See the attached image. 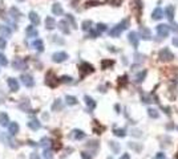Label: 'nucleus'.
I'll return each instance as SVG.
<instances>
[{
    "mask_svg": "<svg viewBox=\"0 0 178 159\" xmlns=\"http://www.w3.org/2000/svg\"><path fill=\"white\" fill-rule=\"evenodd\" d=\"M128 25H129V20L124 19L120 24H117L116 27L112 28V29L109 31V35H110L112 37H118V36L122 33V31H125L126 28H128Z\"/></svg>",
    "mask_w": 178,
    "mask_h": 159,
    "instance_id": "nucleus-1",
    "label": "nucleus"
},
{
    "mask_svg": "<svg viewBox=\"0 0 178 159\" xmlns=\"http://www.w3.org/2000/svg\"><path fill=\"white\" fill-rule=\"evenodd\" d=\"M174 58V53L169 48H163L160 52V60L161 61H171Z\"/></svg>",
    "mask_w": 178,
    "mask_h": 159,
    "instance_id": "nucleus-2",
    "label": "nucleus"
},
{
    "mask_svg": "<svg viewBox=\"0 0 178 159\" xmlns=\"http://www.w3.org/2000/svg\"><path fill=\"white\" fill-rule=\"evenodd\" d=\"M169 33H170V27L166 24H160L157 25V35L160 36V37L165 39L169 36Z\"/></svg>",
    "mask_w": 178,
    "mask_h": 159,
    "instance_id": "nucleus-3",
    "label": "nucleus"
},
{
    "mask_svg": "<svg viewBox=\"0 0 178 159\" xmlns=\"http://www.w3.org/2000/svg\"><path fill=\"white\" fill-rule=\"evenodd\" d=\"M45 84H47L49 88L57 86V84H59V80L54 77L53 72H48L47 73V76H45Z\"/></svg>",
    "mask_w": 178,
    "mask_h": 159,
    "instance_id": "nucleus-4",
    "label": "nucleus"
},
{
    "mask_svg": "<svg viewBox=\"0 0 178 159\" xmlns=\"http://www.w3.org/2000/svg\"><path fill=\"white\" fill-rule=\"evenodd\" d=\"M80 72H81V76H87L89 73H93L94 69L92 65H89L88 62H82L81 65H80Z\"/></svg>",
    "mask_w": 178,
    "mask_h": 159,
    "instance_id": "nucleus-5",
    "label": "nucleus"
},
{
    "mask_svg": "<svg viewBox=\"0 0 178 159\" xmlns=\"http://www.w3.org/2000/svg\"><path fill=\"white\" fill-rule=\"evenodd\" d=\"M20 80H21V82L25 85L27 88H32L33 85H35V81H33V77L31 74H21V77H20Z\"/></svg>",
    "mask_w": 178,
    "mask_h": 159,
    "instance_id": "nucleus-6",
    "label": "nucleus"
},
{
    "mask_svg": "<svg viewBox=\"0 0 178 159\" xmlns=\"http://www.w3.org/2000/svg\"><path fill=\"white\" fill-rule=\"evenodd\" d=\"M12 66L15 68V69H18V70H24V69H27V62L24 61V60H21V58H16V60H13V62H12Z\"/></svg>",
    "mask_w": 178,
    "mask_h": 159,
    "instance_id": "nucleus-7",
    "label": "nucleus"
},
{
    "mask_svg": "<svg viewBox=\"0 0 178 159\" xmlns=\"http://www.w3.org/2000/svg\"><path fill=\"white\" fill-rule=\"evenodd\" d=\"M67 58H68V55L65 52H56L52 56V60L54 62H64Z\"/></svg>",
    "mask_w": 178,
    "mask_h": 159,
    "instance_id": "nucleus-8",
    "label": "nucleus"
},
{
    "mask_svg": "<svg viewBox=\"0 0 178 159\" xmlns=\"http://www.w3.org/2000/svg\"><path fill=\"white\" fill-rule=\"evenodd\" d=\"M129 41L132 42V45H133L134 48H138V44H140V37H138V35H137L136 32H130L129 33Z\"/></svg>",
    "mask_w": 178,
    "mask_h": 159,
    "instance_id": "nucleus-9",
    "label": "nucleus"
},
{
    "mask_svg": "<svg viewBox=\"0 0 178 159\" xmlns=\"http://www.w3.org/2000/svg\"><path fill=\"white\" fill-rule=\"evenodd\" d=\"M19 130H20V126L18 122H11V123L8 125V131H10L11 135H16L19 133Z\"/></svg>",
    "mask_w": 178,
    "mask_h": 159,
    "instance_id": "nucleus-10",
    "label": "nucleus"
},
{
    "mask_svg": "<svg viewBox=\"0 0 178 159\" xmlns=\"http://www.w3.org/2000/svg\"><path fill=\"white\" fill-rule=\"evenodd\" d=\"M0 35L3 36V37H10L11 35H12V31H11V28L8 27V25H0Z\"/></svg>",
    "mask_w": 178,
    "mask_h": 159,
    "instance_id": "nucleus-11",
    "label": "nucleus"
},
{
    "mask_svg": "<svg viewBox=\"0 0 178 159\" xmlns=\"http://www.w3.org/2000/svg\"><path fill=\"white\" fill-rule=\"evenodd\" d=\"M8 86L12 92H18L19 90V82L16 78H8Z\"/></svg>",
    "mask_w": 178,
    "mask_h": 159,
    "instance_id": "nucleus-12",
    "label": "nucleus"
},
{
    "mask_svg": "<svg viewBox=\"0 0 178 159\" xmlns=\"http://www.w3.org/2000/svg\"><path fill=\"white\" fill-rule=\"evenodd\" d=\"M32 47L35 48L37 52H43L44 50V42H43V40H33L32 41Z\"/></svg>",
    "mask_w": 178,
    "mask_h": 159,
    "instance_id": "nucleus-13",
    "label": "nucleus"
},
{
    "mask_svg": "<svg viewBox=\"0 0 178 159\" xmlns=\"http://www.w3.org/2000/svg\"><path fill=\"white\" fill-rule=\"evenodd\" d=\"M162 16H163V11H162V8H160V7H157L156 9L153 11V13H152L153 20H161L162 19Z\"/></svg>",
    "mask_w": 178,
    "mask_h": 159,
    "instance_id": "nucleus-14",
    "label": "nucleus"
},
{
    "mask_svg": "<svg viewBox=\"0 0 178 159\" xmlns=\"http://www.w3.org/2000/svg\"><path fill=\"white\" fill-rule=\"evenodd\" d=\"M10 15H11V18H12L13 20H19V19L23 16L21 13H20V11H19L16 7H12V8H11V9H10Z\"/></svg>",
    "mask_w": 178,
    "mask_h": 159,
    "instance_id": "nucleus-15",
    "label": "nucleus"
},
{
    "mask_svg": "<svg viewBox=\"0 0 178 159\" xmlns=\"http://www.w3.org/2000/svg\"><path fill=\"white\" fill-rule=\"evenodd\" d=\"M59 28H60V31H61L63 33H65V35H69V28H68V23L65 21V20H61V21L59 23Z\"/></svg>",
    "mask_w": 178,
    "mask_h": 159,
    "instance_id": "nucleus-16",
    "label": "nucleus"
},
{
    "mask_svg": "<svg viewBox=\"0 0 178 159\" xmlns=\"http://www.w3.org/2000/svg\"><path fill=\"white\" fill-rule=\"evenodd\" d=\"M45 28H47V29H53V28H56V21H54L53 18L48 16V18L45 19Z\"/></svg>",
    "mask_w": 178,
    "mask_h": 159,
    "instance_id": "nucleus-17",
    "label": "nucleus"
},
{
    "mask_svg": "<svg viewBox=\"0 0 178 159\" xmlns=\"http://www.w3.org/2000/svg\"><path fill=\"white\" fill-rule=\"evenodd\" d=\"M174 7L173 5H169V7H166V9H165V13H166V18H168L170 21H173V19H174Z\"/></svg>",
    "mask_w": 178,
    "mask_h": 159,
    "instance_id": "nucleus-18",
    "label": "nucleus"
},
{
    "mask_svg": "<svg viewBox=\"0 0 178 159\" xmlns=\"http://www.w3.org/2000/svg\"><path fill=\"white\" fill-rule=\"evenodd\" d=\"M28 127H29V129H32V130H39L40 127H41V123H40L39 121H37V119H31L29 122H28Z\"/></svg>",
    "mask_w": 178,
    "mask_h": 159,
    "instance_id": "nucleus-19",
    "label": "nucleus"
},
{
    "mask_svg": "<svg viewBox=\"0 0 178 159\" xmlns=\"http://www.w3.org/2000/svg\"><path fill=\"white\" fill-rule=\"evenodd\" d=\"M0 125L1 126H8L10 125V118H8V114L7 113H0Z\"/></svg>",
    "mask_w": 178,
    "mask_h": 159,
    "instance_id": "nucleus-20",
    "label": "nucleus"
},
{
    "mask_svg": "<svg viewBox=\"0 0 178 159\" xmlns=\"http://www.w3.org/2000/svg\"><path fill=\"white\" fill-rule=\"evenodd\" d=\"M29 20H31V23H32V25H39L40 24V18H39V15H37L36 12H32V11H31L29 12Z\"/></svg>",
    "mask_w": 178,
    "mask_h": 159,
    "instance_id": "nucleus-21",
    "label": "nucleus"
},
{
    "mask_svg": "<svg viewBox=\"0 0 178 159\" xmlns=\"http://www.w3.org/2000/svg\"><path fill=\"white\" fill-rule=\"evenodd\" d=\"M72 138L73 139H77V141H79V139H84L85 138V133L84 131H81V130H73V131H72Z\"/></svg>",
    "mask_w": 178,
    "mask_h": 159,
    "instance_id": "nucleus-22",
    "label": "nucleus"
},
{
    "mask_svg": "<svg viewBox=\"0 0 178 159\" xmlns=\"http://www.w3.org/2000/svg\"><path fill=\"white\" fill-rule=\"evenodd\" d=\"M52 12H53V15H56V16L63 15V7L59 4V3H54L52 5Z\"/></svg>",
    "mask_w": 178,
    "mask_h": 159,
    "instance_id": "nucleus-23",
    "label": "nucleus"
},
{
    "mask_svg": "<svg viewBox=\"0 0 178 159\" xmlns=\"http://www.w3.org/2000/svg\"><path fill=\"white\" fill-rule=\"evenodd\" d=\"M140 33H141L142 39H145V40L150 39V29H148L146 27H141V28H140Z\"/></svg>",
    "mask_w": 178,
    "mask_h": 159,
    "instance_id": "nucleus-24",
    "label": "nucleus"
},
{
    "mask_svg": "<svg viewBox=\"0 0 178 159\" xmlns=\"http://www.w3.org/2000/svg\"><path fill=\"white\" fill-rule=\"evenodd\" d=\"M84 99H85V104L88 105V107H89V109H90V110H93L94 107H96V102L93 101V98H90V97H89V96H85V97H84Z\"/></svg>",
    "mask_w": 178,
    "mask_h": 159,
    "instance_id": "nucleus-25",
    "label": "nucleus"
},
{
    "mask_svg": "<svg viewBox=\"0 0 178 159\" xmlns=\"http://www.w3.org/2000/svg\"><path fill=\"white\" fill-rule=\"evenodd\" d=\"M25 32H27L28 37H36V36L39 35V33H37V31L35 29V27H32V25H31V27H28Z\"/></svg>",
    "mask_w": 178,
    "mask_h": 159,
    "instance_id": "nucleus-26",
    "label": "nucleus"
},
{
    "mask_svg": "<svg viewBox=\"0 0 178 159\" xmlns=\"http://www.w3.org/2000/svg\"><path fill=\"white\" fill-rule=\"evenodd\" d=\"M61 109H63L61 99H56V101L53 102V105H52V110L53 112H59V110H61Z\"/></svg>",
    "mask_w": 178,
    "mask_h": 159,
    "instance_id": "nucleus-27",
    "label": "nucleus"
},
{
    "mask_svg": "<svg viewBox=\"0 0 178 159\" xmlns=\"http://www.w3.org/2000/svg\"><path fill=\"white\" fill-rule=\"evenodd\" d=\"M92 24H93V23H92L90 20H85V21L82 23L81 27H82V29L84 31H90L92 29Z\"/></svg>",
    "mask_w": 178,
    "mask_h": 159,
    "instance_id": "nucleus-28",
    "label": "nucleus"
},
{
    "mask_svg": "<svg viewBox=\"0 0 178 159\" xmlns=\"http://www.w3.org/2000/svg\"><path fill=\"white\" fill-rule=\"evenodd\" d=\"M114 135L116 137H121V138H124L125 135H126V133H125V130L124 129H114Z\"/></svg>",
    "mask_w": 178,
    "mask_h": 159,
    "instance_id": "nucleus-29",
    "label": "nucleus"
},
{
    "mask_svg": "<svg viewBox=\"0 0 178 159\" xmlns=\"http://www.w3.org/2000/svg\"><path fill=\"white\" fill-rule=\"evenodd\" d=\"M65 99H67V104L68 105H76L77 104V98L73 97V96H67Z\"/></svg>",
    "mask_w": 178,
    "mask_h": 159,
    "instance_id": "nucleus-30",
    "label": "nucleus"
},
{
    "mask_svg": "<svg viewBox=\"0 0 178 159\" xmlns=\"http://www.w3.org/2000/svg\"><path fill=\"white\" fill-rule=\"evenodd\" d=\"M148 114H149V117H152V118H158L160 117L158 112H157L156 109H152V107L148 110Z\"/></svg>",
    "mask_w": 178,
    "mask_h": 159,
    "instance_id": "nucleus-31",
    "label": "nucleus"
},
{
    "mask_svg": "<svg viewBox=\"0 0 178 159\" xmlns=\"http://www.w3.org/2000/svg\"><path fill=\"white\" fill-rule=\"evenodd\" d=\"M146 77V70H143V72H140L136 76V82H141L143 81V78Z\"/></svg>",
    "mask_w": 178,
    "mask_h": 159,
    "instance_id": "nucleus-32",
    "label": "nucleus"
},
{
    "mask_svg": "<svg viewBox=\"0 0 178 159\" xmlns=\"http://www.w3.org/2000/svg\"><path fill=\"white\" fill-rule=\"evenodd\" d=\"M43 157L44 159H53V154L51 150H44V152H43Z\"/></svg>",
    "mask_w": 178,
    "mask_h": 159,
    "instance_id": "nucleus-33",
    "label": "nucleus"
},
{
    "mask_svg": "<svg viewBox=\"0 0 178 159\" xmlns=\"http://www.w3.org/2000/svg\"><path fill=\"white\" fill-rule=\"evenodd\" d=\"M105 31H107V25L102 24V23H99V24H97V32L102 33V32H105Z\"/></svg>",
    "mask_w": 178,
    "mask_h": 159,
    "instance_id": "nucleus-34",
    "label": "nucleus"
},
{
    "mask_svg": "<svg viewBox=\"0 0 178 159\" xmlns=\"http://www.w3.org/2000/svg\"><path fill=\"white\" fill-rule=\"evenodd\" d=\"M145 60V56L143 55H140V53H134V61L136 62H142Z\"/></svg>",
    "mask_w": 178,
    "mask_h": 159,
    "instance_id": "nucleus-35",
    "label": "nucleus"
},
{
    "mask_svg": "<svg viewBox=\"0 0 178 159\" xmlns=\"http://www.w3.org/2000/svg\"><path fill=\"white\" fill-rule=\"evenodd\" d=\"M114 62L112 61V60H104V61H102V69H107L108 66H112Z\"/></svg>",
    "mask_w": 178,
    "mask_h": 159,
    "instance_id": "nucleus-36",
    "label": "nucleus"
},
{
    "mask_svg": "<svg viewBox=\"0 0 178 159\" xmlns=\"http://www.w3.org/2000/svg\"><path fill=\"white\" fill-rule=\"evenodd\" d=\"M109 146L112 147V150H113L114 152H118L120 146H118V143H117V142H110V143H109Z\"/></svg>",
    "mask_w": 178,
    "mask_h": 159,
    "instance_id": "nucleus-37",
    "label": "nucleus"
},
{
    "mask_svg": "<svg viewBox=\"0 0 178 159\" xmlns=\"http://www.w3.org/2000/svg\"><path fill=\"white\" fill-rule=\"evenodd\" d=\"M0 65H1V66H5V65H8L7 57H5L4 55H1V53H0Z\"/></svg>",
    "mask_w": 178,
    "mask_h": 159,
    "instance_id": "nucleus-38",
    "label": "nucleus"
},
{
    "mask_svg": "<svg viewBox=\"0 0 178 159\" xmlns=\"http://www.w3.org/2000/svg\"><path fill=\"white\" fill-rule=\"evenodd\" d=\"M60 82H64V84H72V77H69V76H63V77L60 78Z\"/></svg>",
    "mask_w": 178,
    "mask_h": 159,
    "instance_id": "nucleus-39",
    "label": "nucleus"
},
{
    "mask_svg": "<svg viewBox=\"0 0 178 159\" xmlns=\"http://www.w3.org/2000/svg\"><path fill=\"white\" fill-rule=\"evenodd\" d=\"M87 7H94V5H101V1H97V0H90V1H87Z\"/></svg>",
    "mask_w": 178,
    "mask_h": 159,
    "instance_id": "nucleus-40",
    "label": "nucleus"
},
{
    "mask_svg": "<svg viewBox=\"0 0 178 159\" xmlns=\"http://www.w3.org/2000/svg\"><path fill=\"white\" fill-rule=\"evenodd\" d=\"M67 20L72 24V27L76 28V20L73 19V16H72V15H67Z\"/></svg>",
    "mask_w": 178,
    "mask_h": 159,
    "instance_id": "nucleus-41",
    "label": "nucleus"
},
{
    "mask_svg": "<svg viewBox=\"0 0 178 159\" xmlns=\"http://www.w3.org/2000/svg\"><path fill=\"white\" fill-rule=\"evenodd\" d=\"M109 3L112 5H114V7H120L122 4V0H109Z\"/></svg>",
    "mask_w": 178,
    "mask_h": 159,
    "instance_id": "nucleus-42",
    "label": "nucleus"
},
{
    "mask_svg": "<svg viewBox=\"0 0 178 159\" xmlns=\"http://www.w3.org/2000/svg\"><path fill=\"white\" fill-rule=\"evenodd\" d=\"M49 144H51V139H48V138H43V139H41V146L48 147Z\"/></svg>",
    "mask_w": 178,
    "mask_h": 159,
    "instance_id": "nucleus-43",
    "label": "nucleus"
},
{
    "mask_svg": "<svg viewBox=\"0 0 178 159\" xmlns=\"http://www.w3.org/2000/svg\"><path fill=\"white\" fill-rule=\"evenodd\" d=\"M87 147H88V149H89V147H93V149H97V147H99V143H97L96 141H92L90 143H88V144H87Z\"/></svg>",
    "mask_w": 178,
    "mask_h": 159,
    "instance_id": "nucleus-44",
    "label": "nucleus"
},
{
    "mask_svg": "<svg viewBox=\"0 0 178 159\" xmlns=\"http://www.w3.org/2000/svg\"><path fill=\"white\" fill-rule=\"evenodd\" d=\"M5 45H7V42H5L4 37H0V49H3V48H5Z\"/></svg>",
    "mask_w": 178,
    "mask_h": 159,
    "instance_id": "nucleus-45",
    "label": "nucleus"
},
{
    "mask_svg": "<svg viewBox=\"0 0 178 159\" xmlns=\"http://www.w3.org/2000/svg\"><path fill=\"white\" fill-rule=\"evenodd\" d=\"M89 32H90V37L92 39H94V37H97V36H99V32H97V31H89Z\"/></svg>",
    "mask_w": 178,
    "mask_h": 159,
    "instance_id": "nucleus-46",
    "label": "nucleus"
},
{
    "mask_svg": "<svg viewBox=\"0 0 178 159\" xmlns=\"http://www.w3.org/2000/svg\"><path fill=\"white\" fill-rule=\"evenodd\" d=\"M29 159H40V157L37 152H32V154L29 155Z\"/></svg>",
    "mask_w": 178,
    "mask_h": 159,
    "instance_id": "nucleus-47",
    "label": "nucleus"
},
{
    "mask_svg": "<svg viewBox=\"0 0 178 159\" xmlns=\"http://www.w3.org/2000/svg\"><path fill=\"white\" fill-rule=\"evenodd\" d=\"M156 159H166L165 158V154H163V152H158V154L156 155Z\"/></svg>",
    "mask_w": 178,
    "mask_h": 159,
    "instance_id": "nucleus-48",
    "label": "nucleus"
},
{
    "mask_svg": "<svg viewBox=\"0 0 178 159\" xmlns=\"http://www.w3.org/2000/svg\"><path fill=\"white\" fill-rule=\"evenodd\" d=\"M4 98H5V96H4V93L0 90V104H3L4 102Z\"/></svg>",
    "mask_w": 178,
    "mask_h": 159,
    "instance_id": "nucleus-49",
    "label": "nucleus"
},
{
    "mask_svg": "<svg viewBox=\"0 0 178 159\" xmlns=\"http://www.w3.org/2000/svg\"><path fill=\"white\" fill-rule=\"evenodd\" d=\"M81 157L84 158V159H92L90 157H89V155L87 154V152H81Z\"/></svg>",
    "mask_w": 178,
    "mask_h": 159,
    "instance_id": "nucleus-50",
    "label": "nucleus"
},
{
    "mask_svg": "<svg viewBox=\"0 0 178 159\" xmlns=\"http://www.w3.org/2000/svg\"><path fill=\"white\" fill-rule=\"evenodd\" d=\"M120 159H130V157H129V154H122Z\"/></svg>",
    "mask_w": 178,
    "mask_h": 159,
    "instance_id": "nucleus-51",
    "label": "nucleus"
},
{
    "mask_svg": "<svg viewBox=\"0 0 178 159\" xmlns=\"http://www.w3.org/2000/svg\"><path fill=\"white\" fill-rule=\"evenodd\" d=\"M133 135H136V137H140V135H141V134H140V131H138V130H134V131H133Z\"/></svg>",
    "mask_w": 178,
    "mask_h": 159,
    "instance_id": "nucleus-52",
    "label": "nucleus"
},
{
    "mask_svg": "<svg viewBox=\"0 0 178 159\" xmlns=\"http://www.w3.org/2000/svg\"><path fill=\"white\" fill-rule=\"evenodd\" d=\"M173 44H174V45H177V47H178V39H173Z\"/></svg>",
    "mask_w": 178,
    "mask_h": 159,
    "instance_id": "nucleus-53",
    "label": "nucleus"
},
{
    "mask_svg": "<svg viewBox=\"0 0 178 159\" xmlns=\"http://www.w3.org/2000/svg\"><path fill=\"white\" fill-rule=\"evenodd\" d=\"M18 1H24V0H18Z\"/></svg>",
    "mask_w": 178,
    "mask_h": 159,
    "instance_id": "nucleus-54",
    "label": "nucleus"
},
{
    "mask_svg": "<svg viewBox=\"0 0 178 159\" xmlns=\"http://www.w3.org/2000/svg\"><path fill=\"white\" fill-rule=\"evenodd\" d=\"M109 159H112V158H109Z\"/></svg>",
    "mask_w": 178,
    "mask_h": 159,
    "instance_id": "nucleus-55",
    "label": "nucleus"
}]
</instances>
